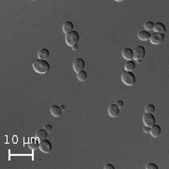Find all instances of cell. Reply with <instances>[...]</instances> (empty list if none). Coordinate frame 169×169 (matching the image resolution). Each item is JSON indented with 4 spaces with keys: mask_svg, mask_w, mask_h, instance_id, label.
<instances>
[{
    "mask_svg": "<svg viewBox=\"0 0 169 169\" xmlns=\"http://www.w3.org/2000/svg\"><path fill=\"white\" fill-rule=\"evenodd\" d=\"M52 144L49 140L44 139L42 141H40V149L41 150L42 152H45V153H49L51 152L52 150Z\"/></svg>",
    "mask_w": 169,
    "mask_h": 169,
    "instance_id": "cell-8",
    "label": "cell"
},
{
    "mask_svg": "<svg viewBox=\"0 0 169 169\" xmlns=\"http://www.w3.org/2000/svg\"><path fill=\"white\" fill-rule=\"evenodd\" d=\"M153 30L155 31V33H162V34H165L166 31V27L162 23H156L154 24V26H153Z\"/></svg>",
    "mask_w": 169,
    "mask_h": 169,
    "instance_id": "cell-11",
    "label": "cell"
},
{
    "mask_svg": "<svg viewBox=\"0 0 169 169\" xmlns=\"http://www.w3.org/2000/svg\"><path fill=\"white\" fill-rule=\"evenodd\" d=\"M62 30H63V32L66 35H67L68 33H70V32H71V31H73V24H72L71 22H70V21L65 22L63 24Z\"/></svg>",
    "mask_w": 169,
    "mask_h": 169,
    "instance_id": "cell-13",
    "label": "cell"
},
{
    "mask_svg": "<svg viewBox=\"0 0 169 169\" xmlns=\"http://www.w3.org/2000/svg\"><path fill=\"white\" fill-rule=\"evenodd\" d=\"M143 130H144V132H146V134H149V132H150V128L147 126H145Z\"/></svg>",
    "mask_w": 169,
    "mask_h": 169,
    "instance_id": "cell-27",
    "label": "cell"
},
{
    "mask_svg": "<svg viewBox=\"0 0 169 169\" xmlns=\"http://www.w3.org/2000/svg\"><path fill=\"white\" fill-rule=\"evenodd\" d=\"M71 47H72V50H74V51L78 49V45H77V44H75V45H73V46H71Z\"/></svg>",
    "mask_w": 169,
    "mask_h": 169,
    "instance_id": "cell-28",
    "label": "cell"
},
{
    "mask_svg": "<svg viewBox=\"0 0 169 169\" xmlns=\"http://www.w3.org/2000/svg\"><path fill=\"white\" fill-rule=\"evenodd\" d=\"M121 80L126 86H134L136 82L135 75L132 71H123L121 74Z\"/></svg>",
    "mask_w": 169,
    "mask_h": 169,
    "instance_id": "cell-2",
    "label": "cell"
},
{
    "mask_svg": "<svg viewBox=\"0 0 169 169\" xmlns=\"http://www.w3.org/2000/svg\"><path fill=\"white\" fill-rule=\"evenodd\" d=\"M33 69L36 72H38V73L43 74L48 72V71L50 70V65L46 60L38 59L33 63Z\"/></svg>",
    "mask_w": 169,
    "mask_h": 169,
    "instance_id": "cell-1",
    "label": "cell"
},
{
    "mask_svg": "<svg viewBox=\"0 0 169 169\" xmlns=\"http://www.w3.org/2000/svg\"><path fill=\"white\" fill-rule=\"evenodd\" d=\"M149 40H150V42H151L152 44H160L165 40V34L153 33L152 35H150Z\"/></svg>",
    "mask_w": 169,
    "mask_h": 169,
    "instance_id": "cell-5",
    "label": "cell"
},
{
    "mask_svg": "<svg viewBox=\"0 0 169 169\" xmlns=\"http://www.w3.org/2000/svg\"><path fill=\"white\" fill-rule=\"evenodd\" d=\"M161 132H162L161 127H160L159 125L154 124V125L151 127V128H150L149 134L152 135V137H158V136H160V134H161Z\"/></svg>",
    "mask_w": 169,
    "mask_h": 169,
    "instance_id": "cell-12",
    "label": "cell"
},
{
    "mask_svg": "<svg viewBox=\"0 0 169 169\" xmlns=\"http://www.w3.org/2000/svg\"><path fill=\"white\" fill-rule=\"evenodd\" d=\"M28 147L31 149H37V148H40V143L38 141H36L35 139H32L31 143L28 144Z\"/></svg>",
    "mask_w": 169,
    "mask_h": 169,
    "instance_id": "cell-20",
    "label": "cell"
},
{
    "mask_svg": "<svg viewBox=\"0 0 169 169\" xmlns=\"http://www.w3.org/2000/svg\"><path fill=\"white\" fill-rule=\"evenodd\" d=\"M145 28H146L147 30H153V26H154V23L152 22H146L145 23V25H144Z\"/></svg>",
    "mask_w": 169,
    "mask_h": 169,
    "instance_id": "cell-22",
    "label": "cell"
},
{
    "mask_svg": "<svg viewBox=\"0 0 169 169\" xmlns=\"http://www.w3.org/2000/svg\"><path fill=\"white\" fill-rule=\"evenodd\" d=\"M61 109H62V110H64V109H65V106H64V105H62V106H61Z\"/></svg>",
    "mask_w": 169,
    "mask_h": 169,
    "instance_id": "cell-29",
    "label": "cell"
},
{
    "mask_svg": "<svg viewBox=\"0 0 169 169\" xmlns=\"http://www.w3.org/2000/svg\"><path fill=\"white\" fill-rule=\"evenodd\" d=\"M48 135V132L44 129H41V130H38L37 132H36V137L37 139H39L40 141H42L47 138Z\"/></svg>",
    "mask_w": 169,
    "mask_h": 169,
    "instance_id": "cell-14",
    "label": "cell"
},
{
    "mask_svg": "<svg viewBox=\"0 0 169 169\" xmlns=\"http://www.w3.org/2000/svg\"><path fill=\"white\" fill-rule=\"evenodd\" d=\"M87 72L84 71H82L78 72V73H77V78H78V80H79V81H82V82L84 81L87 79Z\"/></svg>",
    "mask_w": 169,
    "mask_h": 169,
    "instance_id": "cell-19",
    "label": "cell"
},
{
    "mask_svg": "<svg viewBox=\"0 0 169 169\" xmlns=\"http://www.w3.org/2000/svg\"><path fill=\"white\" fill-rule=\"evenodd\" d=\"M146 168L147 169H158V166H157L155 164H148Z\"/></svg>",
    "mask_w": 169,
    "mask_h": 169,
    "instance_id": "cell-23",
    "label": "cell"
},
{
    "mask_svg": "<svg viewBox=\"0 0 169 169\" xmlns=\"http://www.w3.org/2000/svg\"><path fill=\"white\" fill-rule=\"evenodd\" d=\"M114 168H115L114 165H111V164H107V165H104V169H114Z\"/></svg>",
    "mask_w": 169,
    "mask_h": 169,
    "instance_id": "cell-26",
    "label": "cell"
},
{
    "mask_svg": "<svg viewBox=\"0 0 169 169\" xmlns=\"http://www.w3.org/2000/svg\"><path fill=\"white\" fill-rule=\"evenodd\" d=\"M72 68H73L75 72H80L84 69V60L83 58H76L74 59L73 64H72Z\"/></svg>",
    "mask_w": 169,
    "mask_h": 169,
    "instance_id": "cell-7",
    "label": "cell"
},
{
    "mask_svg": "<svg viewBox=\"0 0 169 169\" xmlns=\"http://www.w3.org/2000/svg\"><path fill=\"white\" fill-rule=\"evenodd\" d=\"M122 57L130 61V60L134 59V51H132L131 48H125V49L122 50Z\"/></svg>",
    "mask_w": 169,
    "mask_h": 169,
    "instance_id": "cell-10",
    "label": "cell"
},
{
    "mask_svg": "<svg viewBox=\"0 0 169 169\" xmlns=\"http://www.w3.org/2000/svg\"><path fill=\"white\" fill-rule=\"evenodd\" d=\"M125 71H132L135 69V63L132 61V60H130L126 64H125Z\"/></svg>",
    "mask_w": 169,
    "mask_h": 169,
    "instance_id": "cell-18",
    "label": "cell"
},
{
    "mask_svg": "<svg viewBox=\"0 0 169 169\" xmlns=\"http://www.w3.org/2000/svg\"><path fill=\"white\" fill-rule=\"evenodd\" d=\"M138 38L141 40H148L150 39V34L148 31H140L138 34Z\"/></svg>",
    "mask_w": 169,
    "mask_h": 169,
    "instance_id": "cell-17",
    "label": "cell"
},
{
    "mask_svg": "<svg viewBox=\"0 0 169 169\" xmlns=\"http://www.w3.org/2000/svg\"><path fill=\"white\" fill-rule=\"evenodd\" d=\"M145 55H146V50H145V47L140 45L134 48V59L137 63H141V60L144 58Z\"/></svg>",
    "mask_w": 169,
    "mask_h": 169,
    "instance_id": "cell-4",
    "label": "cell"
},
{
    "mask_svg": "<svg viewBox=\"0 0 169 169\" xmlns=\"http://www.w3.org/2000/svg\"><path fill=\"white\" fill-rule=\"evenodd\" d=\"M44 130H46L48 132H50L52 130H53V127H52V125L51 124H46L45 126H44V128H43Z\"/></svg>",
    "mask_w": 169,
    "mask_h": 169,
    "instance_id": "cell-24",
    "label": "cell"
},
{
    "mask_svg": "<svg viewBox=\"0 0 169 169\" xmlns=\"http://www.w3.org/2000/svg\"><path fill=\"white\" fill-rule=\"evenodd\" d=\"M50 112L54 117L57 118L62 114V109H61V107H59L57 105H52L50 108Z\"/></svg>",
    "mask_w": 169,
    "mask_h": 169,
    "instance_id": "cell-15",
    "label": "cell"
},
{
    "mask_svg": "<svg viewBox=\"0 0 169 169\" xmlns=\"http://www.w3.org/2000/svg\"><path fill=\"white\" fill-rule=\"evenodd\" d=\"M143 122H144L145 126L151 128V127L155 124V118H154V116L152 114L146 113L143 116Z\"/></svg>",
    "mask_w": 169,
    "mask_h": 169,
    "instance_id": "cell-6",
    "label": "cell"
},
{
    "mask_svg": "<svg viewBox=\"0 0 169 169\" xmlns=\"http://www.w3.org/2000/svg\"><path fill=\"white\" fill-rule=\"evenodd\" d=\"M116 105H117L118 108H122V107H123V105H124V104H123V101H122L118 100V101L116 102Z\"/></svg>",
    "mask_w": 169,
    "mask_h": 169,
    "instance_id": "cell-25",
    "label": "cell"
},
{
    "mask_svg": "<svg viewBox=\"0 0 169 169\" xmlns=\"http://www.w3.org/2000/svg\"><path fill=\"white\" fill-rule=\"evenodd\" d=\"M66 43L69 46H73L79 41V34L77 31H71L66 35Z\"/></svg>",
    "mask_w": 169,
    "mask_h": 169,
    "instance_id": "cell-3",
    "label": "cell"
},
{
    "mask_svg": "<svg viewBox=\"0 0 169 169\" xmlns=\"http://www.w3.org/2000/svg\"><path fill=\"white\" fill-rule=\"evenodd\" d=\"M38 57L39 59H41V60H46L49 57V51L47 49H40L38 52Z\"/></svg>",
    "mask_w": 169,
    "mask_h": 169,
    "instance_id": "cell-16",
    "label": "cell"
},
{
    "mask_svg": "<svg viewBox=\"0 0 169 169\" xmlns=\"http://www.w3.org/2000/svg\"><path fill=\"white\" fill-rule=\"evenodd\" d=\"M108 114H109V116L112 118H117L118 116L119 108L116 105V104H113L108 107Z\"/></svg>",
    "mask_w": 169,
    "mask_h": 169,
    "instance_id": "cell-9",
    "label": "cell"
},
{
    "mask_svg": "<svg viewBox=\"0 0 169 169\" xmlns=\"http://www.w3.org/2000/svg\"><path fill=\"white\" fill-rule=\"evenodd\" d=\"M155 112V106L151 104H149L146 106V113L148 114H153Z\"/></svg>",
    "mask_w": 169,
    "mask_h": 169,
    "instance_id": "cell-21",
    "label": "cell"
}]
</instances>
